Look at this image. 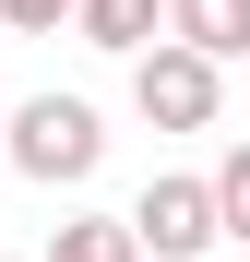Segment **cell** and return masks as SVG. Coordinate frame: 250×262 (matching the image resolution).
Here are the masks:
<instances>
[{
	"mask_svg": "<svg viewBox=\"0 0 250 262\" xmlns=\"http://www.w3.org/2000/svg\"><path fill=\"white\" fill-rule=\"evenodd\" d=\"M202 191H215V238H238V250H250V143H238Z\"/></svg>",
	"mask_w": 250,
	"mask_h": 262,
	"instance_id": "cell-7",
	"label": "cell"
},
{
	"mask_svg": "<svg viewBox=\"0 0 250 262\" xmlns=\"http://www.w3.org/2000/svg\"><path fill=\"white\" fill-rule=\"evenodd\" d=\"M131 107H143L155 131H215V107H226V72H215V60H191V48H167V36H155V48L131 60Z\"/></svg>",
	"mask_w": 250,
	"mask_h": 262,
	"instance_id": "cell-2",
	"label": "cell"
},
{
	"mask_svg": "<svg viewBox=\"0 0 250 262\" xmlns=\"http://www.w3.org/2000/svg\"><path fill=\"white\" fill-rule=\"evenodd\" d=\"M83 0H0V36H60Z\"/></svg>",
	"mask_w": 250,
	"mask_h": 262,
	"instance_id": "cell-8",
	"label": "cell"
},
{
	"mask_svg": "<svg viewBox=\"0 0 250 262\" xmlns=\"http://www.w3.org/2000/svg\"><path fill=\"white\" fill-rule=\"evenodd\" d=\"M0 155L24 167V179H96V155H107V131H96V107L83 96H36V107H12L0 119Z\"/></svg>",
	"mask_w": 250,
	"mask_h": 262,
	"instance_id": "cell-1",
	"label": "cell"
},
{
	"mask_svg": "<svg viewBox=\"0 0 250 262\" xmlns=\"http://www.w3.org/2000/svg\"><path fill=\"white\" fill-rule=\"evenodd\" d=\"M119 227H131V250H155V262H202L215 250V191L202 179H155Z\"/></svg>",
	"mask_w": 250,
	"mask_h": 262,
	"instance_id": "cell-3",
	"label": "cell"
},
{
	"mask_svg": "<svg viewBox=\"0 0 250 262\" xmlns=\"http://www.w3.org/2000/svg\"><path fill=\"white\" fill-rule=\"evenodd\" d=\"M83 48H119V60H143L155 36H167V0H83Z\"/></svg>",
	"mask_w": 250,
	"mask_h": 262,
	"instance_id": "cell-5",
	"label": "cell"
},
{
	"mask_svg": "<svg viewBox=\"0 0 250 262\" xmlns=\"http://www.w3.org/2000/svg\"><path fill=\"white\" fill-rule=\"evenodd\" d=\"M167 48H191V60H238L250 48V0H167Z\"/></svg>",
	"mask_w": 250,
	"mask_h": 262,
	"instance_id": "cell-4",
	"label": "cell"
},
{
	"mask_svg": "<svg viewBox=\"0 0 250 262\" xmlns=\"http://www.w3.org/2000/svg\"><path fill=\"white\" fill-rule=\"evenodd\" d=\"M238 262H250V250H238Z\"/></svg>",
	"mask_w": 250,
	"mask_h": 262,
	"instance_id": "cell-9",
	"label": "cell"
},
{
	"mask_svg": "<svg viewBox=\"0 0 250 262\" xmlns=\"http://www.w3.org/2000/svg\"><path fill=\"white\" fill-rule=\"evenodd\" d=\"M48 262H143V250H131V227H119V214H72Z\"/></svg>",
	"mask_w": 250,
	"mask_h": 262,
	"instance_id": "cell-6",
	"label": "cell"
}]
</instances>
